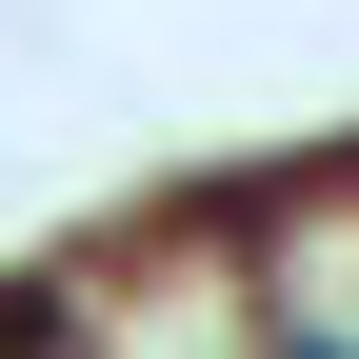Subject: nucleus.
<instances>
[{
	"label": "nucleus",
	"instance_id": "1",
	"mask_svg": "<svg viewBox=\"0 0 359 359\" xmlns=\"http://www.w3.org/2000/svg\"><path fill=\"white\" fill-rule=\"evenodd\" d=\"M299 359H359V339H299Z\"/></svg>",
	"mask_w": 359,
	"mask_h": 359
}]
</instances>
